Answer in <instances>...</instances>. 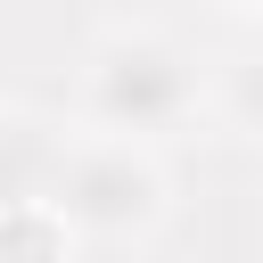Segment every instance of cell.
<instances>
[{
    "mask_svg": "<svg viewBox=\"0 0 263 263\" xmlns=\"http://www.w3.org/2000/svg\"><path fill=\"white\" fill-rule=\"evenodd\" d=\"M197 99H205V90H197V58H189L173 33H148V25H115V33H99L90 58H82V82H74V115H82V132H99V140H132V148H148L156 132L189 123Z\"/></svg>",
    "mask_w": 263,
    "mask_h": 263,
    "instance_id": "1",
    "label": "cell"
},
{
    "mask_svg": "<svg viewBox=\"0 0 263 263\" xmlns=\"http://www.w3.org/2000/svg\"><path fill=\"white\" fill-rule=\"evenodd\" d=\"M41 197L66 214V230H74V238H90V247H132V238H148V230L164 222L173 181H164V164H156L148 148H132V140L66 132L58 173H49V189H41Z\"/></svg>",
    "mask_w": 263,
    "mask_h": 263,
    "instance_id": "2",
    "label": "cell"
},
{
    "mask_svg": "<svg viewBox=\"0 0 263 263\" xmlns=\"http://www.w3.org/2000/svg\"><path fill=\"white\" fill-rule=\"evenodd\" d=\"M214 99H222V115H230L247 140H263V41L222 66V90H214Z\"/></svg>",
    "mask_w": 263,
    "mask_h": 263,
    "instance_id": "3",
    "label": "cell"
},
{
    "mask_svg": "<svg viewBox=\"0 0 263 263\" xmlns=\"http://www.w3.org/2000/svg\"><path fill=\"white\" fill-rule=\"evenodd\" d=\"M74 263H123V255H115V247H90V238H82V255H74Z\"/></svg>",
    "mask_w": 263,
    "mask_h": 263,
    "instance_id": "4",
    "label": "cell"
},
{
    "mask_svg": "<svg viewBox=\"0 0 263 263\" xmlns=\"http://www.w3.org/2000/svg\"><path fill=\"white\" fill-rule=\"evenodd\" d=\"M214 8H247V16H263V0H214Z\"/></svg>",
    "mask_w": 263,
    "mask_h": 263,
    "instance_id": "5",
    "label": "cell"
}]
</instances>
